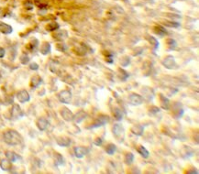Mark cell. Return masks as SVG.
I'll list each match as a JSON object with an SVG mask.
<instances>
[{
  "mask_svg": "<svg viewBox=\"0 0 199 174\" xmlns=\"http://www.w3.org/2000/svg\"><path fill=\"white\" fill-rule=\"evenodd\" d=\"M94 144L97 147H100L102 146L103 144V138L102 137H96L95 140H94Z\"/></svg>",
  "mask_w": 199,
  "mask_h": 174,
  "instance_id": "7bdbcfd3",
  "label": "cell"
},
{
  "mask_svg": "<svg viewBox=\"0 0 199 174\" xmlns=\"http://www.w3.org/2000/svg\"><path fill=\"white\" fill-rule=\"evenodd\" d=\"M17 99H18L19 103L24 104L30 100V96L26 90H20L19 92H18V94H17Z\"/></svg>",
  "mask_w": 199,
  "mask_h": 174,
  "instance_id": "30bf717a",
  "label": "cell"
},
{
  "mask_svg": "<svg viewBox=\"0 0 199 174\" xmlns=\"http://www.w3.org/2000/svg\"><path fill=\"white\" fill-rule=\"evenodd\" d=\"M134 161V154L131 152H128L125 155V158H124V162H125L126 165L128 166H130V165L133 163Z\"/></svg>",
  "mask_w": 199,
  "mask_h": 174,
  "instance_id": "4dcf8cb0",
  "label": "cell"
},
{
  "mask_svg": "<svg viewBox=\"0 0 199 174\" xmlns=\"http://www.w3.org/2000/svg\"><path fill=\"white\" fill-rule=\"evenodd\" d=\"M129 63H130V58L129 56H124V57L121 58V60H120L121 66H123V67H126V66H128Z\"/></svg>",
  "mask_w": 199,
  "mask_h": 174,
  "instance_id": "8d00e7d4",
  "label": "cell"
},
{
  "mask_svg": "<svg viewBox=\"0 0 199 174\" xmlns=\"http://www.w3.org/2000/svg\"><path fill=\"white\" fill-rule=\"evenodd\" d=\"M10 115L13 119H19L24 115V113H23L22 109L20 108V106L19 105L15 104V105H13L12 108L10 110Z\"/></svg>",
  "mask_w": 199,
  "mask_h": 174,
  "instance_id": "52a82bcc",
  "label": "cell"
},
{
  "mask_svg": "<svg viewBox=\"0 0 199 174\" xmlns=\"http://www.w3.org/2000/svg\"><path fill=\"white\" fill-rule=\"evenodd\" d=\"M172 110V115L175 117V119H180L184 115V113H185V110L183 108V106H182L181 103H175L173 104Z\"/></svg>",
  "mask_w": 199,
  "mask_h": 174,
  "instance_id": "5b68a950",
  "label": "cell"
},
{
  "mask_svg": "<svg viewBox=\"0 0 199 174\" xmlns=\"http://www.w3.org/2000/svg\"><path fill=\"white\" fill-rule=\"evenodd\" d=\"M41 84H42V79L39 75H34L30 80V87L33 89L38 88Z\"/></svg>",
  "mask_w": 199,
  "mask_h": 174,
  "instance_id": "7402d4cb",
  "label": "cell"
},
{
  "mask_svg": "<svg viewBox=\"0 0 199 174\" xmlns=\"http://www.w3.org/2000/svg\"><path fill=\"white\" fill-rule=\"evenodd\" d=\"M23 6L27 10H32L33 9V3L31 0H25L23 2Z\"/></svg>",
  "mask_w": 199,
  "mask_h": 174,
  "instance_id": "f35d334b",
  "label": "cell"
},
{
  "mask_svg": "<svg viewBox=\"0 0 199 174\" xmlns=\"http://www.w3.org/2000/svg\"><path fill=\"white\" fill-rule=\"evenodd\" d=\"M36 125H37V127L40 130V131H44V130H46L47 128H48V127H49V121L46 119V118H39L38 120H37V123H36Z\"/></svg>",
  "mask_w": 199,
  "mask_h": 174,
  "instance_id": "9a60e30c",
  "label": "cell"
},
{
  "mask_svg": "<svg viewBox=\"0 0 199 174\" xmlns=\"http://www.w3.org/2000/svg\"><path fill=\"white\" fill-rule=\"evenodd\" d=\"M86 117H87V113L85 112L84 110H80L73 115V120L75 121L77 124H79V123L84 121Z\"/></svg>",
  "mask_w": 199,
  "mask_h": 174,
  "instance_id": "5bb4252c",
  "label": "cell"
},
{
  "mask_svg": "<svg viewBox=\"0 0 199 174\" xmlns=\"http://www.w3.org/2000/svg\"><path fill=\"white\" fill-rule=\"evenodd\" d=\"M146 39H147V40L149 41V42H150V44L153 47V49H154V51H156V49L159 48L160 43H159L158 39H157L156 38H154V37H152V36H147Z\"/></svg>",
  "mask_w": 199,
  "mask_h": 174,
  "instance_id": "4316f807",
  "label": "cell"
},
{
  "mask_svg": "<svg viewBox=\"0 0 199 174\" xmlns=\"http://www.w3.org/2000/svg\"><path fill=\"white\" fill-rule=\"evenodd\" d=\"M51 51H52V46L49 42H47V41L43 42L40 49V52L42 55H47L49 53H51Z\"/></svg>",
  "mask_w": 199,
  "mask_h": 174,
  "instance_id": "603a6c76",
  "label": "cell"
},
{
  "mask_svg": "<svg viewBox=\"0 0 199 174\" xmlns=\"http://www.w3.org/2000/svg\"><path fill=\"white\" fill-rule=\"evenodd\" d=\"M152 30L156 35H158L160 37H164L165 35L168 34V31L166 30V29L163 26H162V25H156V26L153 27Z\"/></svg>",
  "mask_w": 199,
  "mask_h": 174,
  "instance_id": "4fadbf2b",
  "label": "cell"
},
{
  "mask_svg": "<svg viewBox=\"0 0 199 174\" xmlns=\"http://www.w3.org/2000/svg\"><path fill=\"white\" fill-rule=\"evenodd\" d=\"M61 115L65 121L70 122V121L73 120V115H74L73 114V112L69 108H67V107H63L62 110H61Z\"/></svg>",
  "mask_w": 199,
  "mask_h": 174,
  "instance_id": "8fae6325",
  "label": "cell"
},
{
  "mask_svg": "<svg viewBox=\"0 0 199 174\" xmlns=\"http://www.w3.org/2000/svg\"><path fill=\"white\" fill-rule=\"evenodd\" d=\"M113 115L116 120L118 121H121L123 119V113L122 111L119 108V107H114L113 108Z\"/></svg>",
  "mask_w": 199,
  "mask_h": 174,
  "instance_id": "f1b7e54d",
  "label": "cell"
},
{
  "mask_svg": "<svg viewBox=\"0 0 199 174\" xmlns=\"http://www.w3.org/2000/svg\"><path fill=\"white\" fill-rule=\"evenodd\" d=\"M112 132L116 138L119 139V141H122L121 139H123L124 133H125V130H124V127H122V125H120V124H115L112 127Z\"/></svg>",
  "mask_w": 199,
  "mask_h": 174,
  "instance_id": "8992f818",
  "label": "cell"
},
{
  "mask_svg": "<svg viewBox=\"0 0 199 174\" xmlns=\"http://www.w3.org/2000/svg\"><path fill=\"white\" fill-rule=\"evenodd\" d=\"M89 151H90V150L88 148H85V147H75V148H73L74 156H75L77 159H83L85 155H87L89 153Z\"/></svg>",
  "mask_w": 199,
  "mask_h": 174,
  "instance_id": "ba28073f",
  "label": "cell"
},
{
  "mask_svg": "<svg viewBox=\"0 0 199 174\" xmlns=\"http://www.w3.org/2000/svg\"><path fill=\"white\" fill-rule=\"evenodd\" d=\"M181 154L184 159H188L195 155V151L190 147H184L183 150H181Z\"/></svg>",
  "mask_w": 199,
  "mask_h": 174,
  "instance_id": "d6986e66",
  "label": "cell"
},
{
  "mask_svg": "<svg viewBox=\"0 0 199 174\" xmlns=\"http://www.w3.org/2000/svg\"><path fill=\"white\" fill-rule=\"evenodd\" d=\"M29 69L32 71H38L39 70V64L36 62H31L29 64Z\"/></svg>",
  "mask_w": 199,
  "mask_h": 174,
  "instance_id": "f6af8a7d",
  "label": "cell"
},
{
  "mask_svg": "<svg viewBox=\"0 0 199 174\" xmlns=\"http://www.w3.org/2000/svg\"><path fill=\"white\" fill-rule=\"evenodd\" d=\"M52 37L54 38V39H57V40H63L68 37V33L66 30H59L55 32L52 35Z\"/></svg>",
  "mask_w": 199,
  "mask_h": 174,
  "instance_id": "cb8c5ba5",
  "label": "cell"
},
{
  "mask_svg": "<svg viewBox=\"0 0 199 174\" xmlns=\"http://www.w3.org/2000/svg\"><path fill=\"white\" fill-rule=\"evenodd\" d=\"M0 168L5 171H10L12 169V162L7 159L1 160L0 161Z\"/></svg>",
  "mask_w": 199,
  "mask_h": 174,
  "instance_id": "44dd1931",
  "label": "cell"
},
{
  "mask_svg": "<svg viewBox=\"0 0 199 174\" xmlns=\"http://www.w3.org/2000/svg\"><path fill=\"white\" fill-rule=\"evenodd\" d=\"M56 48H57L58 51H60V52H65V51H67V49H68L67 45H65L64 43H62V44H57Z\"/></svg>",
  "mask_w": 199,
  "mask_h": 174,
  "instance_id": "b9f144b4",
  "label": "cell"
},
{
  "mask_svg": "<svg viewBox=\"0 0 199 174\" xmlns=\"http://www.w3.org/2000/svg\"><path fill=\"white\" fill-rule=\"evenodd\" d=\"M104 54L106 55V62L108 63H113V54L109 53L108 52H106Z\"/></svg>",
  "mask_w": 199,
  "mask_h": 174,
  "instance_id": "60d3db41",
  "label": "cell"
},
{
  "mask_svg": "<svg viewBox=\"0 0 199 174\" xmlns=\"http://www.w3.org/2000/svg\"><path fill=\"white\" fill-rule=\"evenodd\" d=\"M3 138H4V141L9 146L19 145L23 140L21 135L19 133V132L16 130H13V129H9V130H6V132H4Z\"/></svg>",
  "mask_w": 199,
  "mask_h": 174,
  "instance_id": "6da1fadb",
  "label": "cell"
},
{
  "mask_svg": "<svg viewBox=\"0 0 199 174\" xmlns=\"http://www.w3.org/2000/svg\"><path fill=\"white\" fill-rule=\"evenodd\" d=\"M35 4L40 8H45L47 6V5H48V2L47 1H43V0H36Z\"/></svg>",
  "mask_w": 199,
  "mask_h": 174,
  "instance_id": "ab89813d",
  "label": "cell"
},
{
  "mask_svg": "<svg viewBox=\"0 0 199 174\" xmlns=\"http://www.w3.org/2000/svg\"><path fill=\"white\" fill-rule=\"evenodd\" d=\"M0 78H1V74H0Z\"/></svg>",
  "mask_w": 199,
  "mask_h": 174,
  "instance_id": "c3c4849f",
  "label": "cell"
},
{
  "mask_svg": "<svg viewBox=\"0 0 199 174\" xmlns=\"http://www.w3.org/2000/svg\"><path fill=\"white\" fill-rule=\"evenodd\" d=\"M118 72H119V76L120 80H121V81H123V82L127 81V79L129 77V73L127 71L124 70V69L119 68Z\"/></svg>",
  "mask_w": 199,
  "mask_h": 174,
  "instance_id": "836d02e7",
  "label": "cell"
},
{
  "mask_svg": "<svg viewBox=\"0 0 199 174\" xmlns=\"http://www.w3.org/2000/svg\"><path fill=\"white\" fill-rule=\"evenodd\" d=\"M39 44H40V42L37 39H32L29 41V43L27 45V49H29L30 52H34L35 49H37V48L39 47Z\"/></svg>",
  "mask_w": 199,
  "mask_h": 174,
  "instance_id": "484cf974",
  "label": "cell"
},
{
  "mask_svg": "<svg viewBox=\"0 0 199 174\" xmlns=\"http://www.w3.org/2000/svg\"><path fill=\"white\" fill-rule=\"evenodd\" d=\"M105 150L108 155H113L116 151H117V146L113 143H109L106 146Z\"/></svg>",
  "mask_w": 199,
  "mask_h": 174,
  "instance_id": "d6a6232c",
  "label": "cell"
},
{
  "mask_svg": "<svg viewBox=\"0 0 199 174\" xmlns=\"http://www.w3.org/2000/svg\"><path fill=\"white\" fill-rule=\"evenodd\" d=\"M159 99H160V104H161V107L163 110H169L170 109V100L169 99L163 95L162 94L159 95Z\"/></svg>",
  "mask_w": 199,
  "mask_h": 174,
  "instance_id": "7c38bea8",
  "label": "cell"
},
{
  "mask_svg": "<svg viewBox=\"0 0 199 174\" xmlns=\"http://www.w3.org/2000/svg\"><path fill=\"white\" fill-rule=\"evenodd\" d=\"M0 32L5 35H8L13 32V28L6 23L0 22Z\"/></svg>",
  "mask_w": 199,
  "mask_h": 174,
  "instance_id": "2e32d148",
  "label": "cell"
},
{
  "mask_svg": "<svg viewBox=\"0 0 199 174\" xmlns=\"http://www.w3.org/2000/svg\"><path fill=\"white\" fill-rule=\"evenodd\" d=\"M19 60H20V62H21L23 65H27V64L29 62V57L26 53H23V54L20 56Z\"/></svg>",
  "mask_w": 199,
  "mask_h": 174,
  "instance_id": "74e56055",
  "label": "cell"
},
{
  "mask_svg": "<svg viewBox=\"0 0 199 174\" xmlns=\"http://www.w3.org/2000/svg\"><path fill=\"white\" fill-rule=\"evenodd\" d=\"M56 142L60 147H69L71 145V139L67 137H57Z\"/></svg>",
  "mask_w": 199,
  "mask_h": 174,
  "instance_id": "ffe728a7",
  "label": "cell"
},
{
  "mask_svg": "<svg viewBox=\"0 0 199 174\" xmlns=\"http://www.w3.org/2000/svg\"><path fill=\"white\" fill-rule=\"evenodd\" d=\"M162 64L164 66L166 69H169V70H172L176 67V62H175V57L172 56V55H167L163 58V60L162 61Z\"/></svg>",
  "mask_w": 199,
  "mask_h": 174,
  "instance_id": "3957f363",
  "label": "cell"
},
{
  "mask_svg": "<svg viewBox=\"0 0 199 174\" xmlns=\"http://www.w3.org/2000/svg\"><path fill=\"white\" fill-rule=\"evenodd\" d=\"M86 52H87V46L86 44H84V43L78 46L75 49V53L79 56H84L86 54Z\"/></svg>",
  "mask_w": 199,
  "mask_h": 174,
  "instance_id": "83f0119b",
  "label": "cell"
},
{
  "mask_svg": "<svg viewBox=\"0 0 199 174\" xmlns=\"http://www.w3.org/2000/svg\"><path fill=\"white\" fill-rule=\"evenodd\" d=\"M187 173H195V174H198V170L196 169H195V170H188Z\"/></svg>",
  "mask_w": 199,
  "mask_h": 174,
  "instance_id": "7dc6e473",
  "label": "cell"
},
{
  "mask_svg": "<svg viewBox=\"0 0 199 174\" xmlns=\"http://www.w3.org/2000/svg\"><path fill=\"white\" fill-rule=\"evenodd\" d=\"M58 99L63 104H70L72 101V93L69 90H63L58 94Z\"/></svg>",
  "mask_w": 199,
  "mask_h": 174,
  "instance_id": "277c9868",
  "label": "cell"
},
{
  "mask_svg": "<svg viewBox=\"0 0 199 174\" xmlns=\"http://www.w3.org/2000/svg\"><path fill=\"white\" fill-rule=\"evenodd\" d=\"M165 43H166L168 51H175V49H177V42H176V40L172 39V38L167 39L166 41H165Z\"/></svg>",
  "mask_w": 199,
  "mask_h": 174,
  "instance_id": "d4e9b609",
  "label": "cell"
},
{
  "mask_svg": "<svg viewBox=\"0 0 199 174\" xmlns=\"http://www.w3.org/2000/svg\"><path fill=\"white\" fill-rule=\"evenodd\" d=\"M163 25L166 27H169V28H175V29H177L181 26V24L179 22H176V21H164L163 22Z\"/></svg>",
  "mask_w": 199,
  "mask_h": 174,
  "instance_id": "d590c367",
  "label": "cell"
},
{
  "mask_svg": "<svg viewBox=\"0 0 199 174\" xmlns=\"http://www.w3.org/2000/svg\"><path fill=\"white\" fill-rule=\"evenodd\" d=\"M130 131H131V133L133 135L140 137V136H142L143 133H144V127L140 126V125H135L133 127H131Z\"/></svg>",
  "mask_w": 199,
  "mask_h": 174,
  "instance_id": "ac0fdd59",
  "label": "cell"
},
{
  "mask_svg": "<svg viewBox=\"0 0 199 174\" xmlns=\"http://www.w3.org/2000/svg\"><path fill=\"white\" fill-rule=\"evenodd\" d=\"M6 158L8 160H10L11 162H17L18 160H22V158L19 155H18V154L13 152V151H6Z\"/></svg>",
  "mask_w": 199,
  "mask_h": 174,
  "instance_id": "e0dca14e",
  "label": "cell"
},
{
  "mask_svg": "<svg viewBox=\"0 0 199 174\" xmlns=\"http://www.w3.org/2000/svg\"><path fill=\"white\" fill-rule=\"evenodd\" d=\"M159 112H160V108H159V107H157V106H152V107H151V108H150V114L151 115H155V114L159 113Z\"/></svg>",
  "mask_w": 199,
  "mask_h": 174,
  "instance_id": "ee69618b",
  "label": "cell"
},
{
  "mask_svg": "<svg viewBox=\"0 0 199 174\" xmlns=\"http://www.w3.org/2000/svg\"><path fill=\"white\" fill-rule=\"evenodd\" d=\"M60 29V25L58 24L57 22H55V21L49 23L47 26H46V30L47 31H50V32L56 31L57 29Z\"/></svg>",
  "mask_w": 199,
  "mask_h": 174,
  "instance_id": "1f68e13d",
  "label": "cell"
},
{
  "mask_svg": "<svg viewBox=\"0 0 199 174\" xmlns=\"http://www.w3.org/2000/svg\"><path fill=\"white\" fill-rule=\"evenodd\" d=\"M5 54H6V51H5V49L0 47V58H4Z\"/></svg>",
  "mask_w": 199,
  "mask_h": 174,
  "instance_id": "bcb514c9",
  "label": "cell"
},
{
  "mask_svg": "<svg viewBox=\"0 0 199 174\" xmlns=\"http://www.w3.org/2000/svg\"><path fill=\"white\" fill-rule=\"evenodd\" d=\"M129 101L132 105H139L143 103V97L136 93H132L129 96Z\"/></svg>",
  "mask_w": 199,
  "mask_h": 174,
  "instance_id": "9c48e42d",
  "label": "cell"
},
{
  "mask_svg": "<svg viewBox=\"0 0 199 174\" xmlns=\"http://www.w3.org/2000/svg\"><path fill=\"white\" fill-rule=\"evenodd\" d=\"M137 151H138V153L142 156V157H143L144 159H148L149 158V156H150V152L148 151V150L145 148V147H143V146H139L138 148H137Z\"/></svg>",
  "mask_w": 199,
  "mask_h": 174,
  "instance_id": "f546056e",
  "label": "cell"
},
{
  "mask_svg": "<svg viewBox=\"0 0 199 174\" xmlns=\"http://www.w3.org/2000/svg\"><path fill=\"white\" fill-rule=\"evenodd\" d=\"M54 160H55V164L58 165V166H61V165L64 164V159L60 153L54 154Z\"/></svg>",
  "mask_w": 199,
  "mask_h": 174,
  "instance_id": "e575fe53",
  "label": "cell"
},
{
  "mask_svg": "<svg viewBox=\"0 0 199 174\" xmlns=\"http://www.w3.org/2000/svg\"><path fill=\"white\" fill-rule=\"evenodd\" d=\"M109 122V117L107 115H99L98 117L96 118V120L94 121V123L91 125L90 127H88L87 128L91 129V128H97L105 126L106 124H107Z\"/></svg>",
  "mask_w": 199,
  "mask_h": 174,
  "instance_id": "7a4b0ae2",
  "label": "cell"
}]
</instances>
